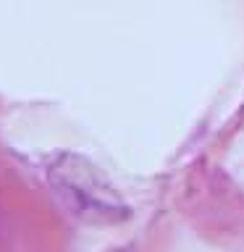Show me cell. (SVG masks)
I'll use <instances>...</instances> for the list:
<instances>
[{
	"label": "cell",
	"instance_id": "obj_1",
	"mask_svg": "<svg viewBox=\"0 0 244 252\" xmlns=\"http://www.w3.org/2000/svg\"><path fill=\"white\" fill-rule=\"evenodd\" d=\"M47 176L66 208L87 223H118L126 218L121 194L87 158L63 153L50 163Z\"/></svg>",
	"mask_w": 244,
	"mask_h": 252
}]
</instances>
